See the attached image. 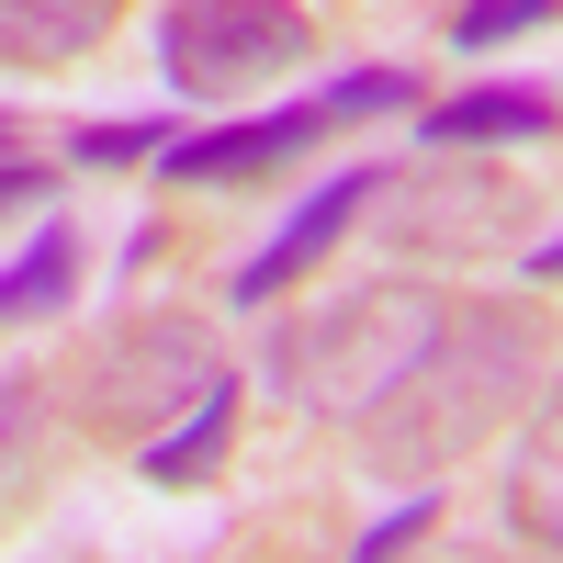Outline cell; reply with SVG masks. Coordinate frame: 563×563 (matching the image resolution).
<instances>
[{
    "mask_svg": "<svg viewBox=\"0 0 563 563\" xmlns=\"http://www.w3.org/2000/svg\"><path fill=\"white\" fill-rule=\"evenodd\" d=\"M563 0H462L451 12V45H507V34H530V23H552Z\"/></svg>",
    "mask_w": 563,
    "mask_h": 563,
    "instance_id": "30bf717a",
    "label": "cell"
},
{
    "mask_svg": "<svg viewBox=\"0 0 563 563\" xmlns=\"http://www.w3.org/2000/svg\"><path fill=\"white\" fill-rule=\"evenodd\" d=\"M34 192H57V180H45V169H34V158H0V214H23V203H34Z\"/></svg>",
    "mask_w": 563,
    "mask_h": 563,
    "instance_id": "5bb4252c",
    "label": "cell"
},
{
    "mask_svg": "<svg viewBox=\"0 0 563 563\" xmlns=\"http://www.w3.org/2000/svg\"><path fill=\"white\" fill-rule=\"evenodd\" d=\"M440 327H451L440 294H417V282H372V294L327 305L305 339H282L271 372H282V395H305V406H327V417H372L395 384H417V372H429Z\"/></svg>",
    "mask_w": 563,
    "mask_h": 563,
    "instance_id": "6da1fadb",
    "label": "cell"
},
{
    "mask_svg": "<svg viewBox=\"0 0 563 563\" xmlns=\"http://www.w3.org/2000/svg\"><path fill=\"white\" fill-rule=\"evenodd\" d=\"M158 57H169V90L238 102V90H260L305 57V12L294 0H180L158 23Z\"/></svg>",
    "mask_w": 563,
    "mask_h": 563,
    "instance_id": "7a4b0ae2",
    "label": "cell"
},
{
    "mask_svg": "<svg viewBox=\"0 0 563 563\" xmlns=\"http://www.w3.org/2000/svg\"><path fill=\"white\" fill-rule=\"evenodd\" d=\"M68 282H79V238H68V225H45V238H34L12 271H0V327H12V316H45V305H68Z\"/></svg>",
    "mask_w": 563,
    "mask_h": 563,
    "instance_id": "52a82bcc",
    "label": "cell"
},
{
    "mask_svg": "<svg viewBox=\"0 0 563 563\" xmlns=\"http://www.w3.org/2000/svg\"><path fill=\"white\" fill-rule=\"evenodd\" d=\"M158 147H169L158 124H79L68 158H79V169H135V158H158Z\"/></svg>",
    "mask_w": 563,
    "mask_h": 563,
    "instance_id": "8fae6325",
    "label": "cell"
},
{
    "mask_svg": "<svg viewBox=\"0 0 563 563\" xmlns=\"http://www.w3.org/2000/svg\"><path fill=\"white\" fill-rule=\"evenodd\" d=\"M530 271H541V282H563V238H552V249H530Z\"/></svg>",
    "mask_w": 563,
    "mask_h": 563,
    "instance_id": "2e32d148",
    "label": "cell"
},
{
    "mask_svg": "<svg viewBox=\"0 0 563 563\" xmlns=\"http://www.w3.org/2000/svg\"><path fill=\"white\" fill-rule=\"evenodd\" d=\"M563 124V102L552 90H462V102H440L429 113V147H519V135H552Z\"/></svg>",
    "mask_w": 563,
    "mask_h": 563,
    "instance_id": "8992f818",
    "label": "cell"
},
{
    "mask_svg": "<svg viewBox=\"0 0 563 563\" xmlns=\"http://www.w3.org/2000/svg\"><path fill=\"white\" fill-rule=\"evenodd\" d=\"M372 192H384V169H339V180H316V203H305V214H294V225H282V238H271V249L238 271V305H271L294 271H316L327 249H339V225H350Z\"/></svg>",
    "mask_w": 563,
    "mask_h": 563,
    "instance_id": "277c9868",
    "label": "cell"
},
{
    "mask_svg": "<svg viewBox=\"0 0 563 563\" xmlns=\"http://www.w3.org/2000/svg\"><path fill=\"white\" fill-rule=\"evenodd\" d=\"M507 507H519V530H530V541H563V406H552L541 451L519 462V485H507Z\"/></svg>",
    "mask_w": 563,
    "mask_h": 563,
    "instance_id": "9c48e42d",
    "label": "cell"
},
{
    "mask_svg": "<svg viewBox=\"0 0 563 563\" xmlns=\"http://www.w3.org/2000/svg\"><path fill=\"white\" fill-rule=\"evenodd\" d=\"M34 429V384H0V440ZM0 474H12V451H0Z\"/></svg>",
    "mask_w": 563,
    "mask_h": 563,
    "instance_id": "9a60e30c",
    "label": "cell"
},
{
    "mask_svg": "<svg viewBox=\"0 0 563 563\" xmlns=\"http://www.w3.org/2000/svg\"><path fill=\"white\" fill-rule=\"evenodd\" d=\"M0 158H23V147H12V124H0Z\"/></svg>",
    "mask_w": 563,
    "mask_h": 563,
    "instance_id": "e0dca14e",
    "label": "cell"
},
{
    "mask_svg": "<svg viewBox=\"0 0 563 563\" xmlns=\"http://www.w3.org/2000/svg\"><path fill=\"white\" fill-rule=\"evenodd\" d=\"M406 90H417L406 68H350L339 90H327V113H339V124H350V113H395V102H406Z\"/></svg>",
    "mask_w": 563,
    "mask_h": 563,
    "instance_id": "7c38bea8",
    "label": "cell"
},
{
    "mask_svg": "<svg viewBox=\"0 0 563 563\" xmlns=\"http://www.w3.org/2000/svg\"><path fill=\"white\" fill-rule=\"evenodd\" d=\"M225 417H238V384H214V395H192V417L147 451V485H192V474H214V451H225Z\"/></svg>",
    "mask_w": 563,
    "mask_h": 563,
    "instance_id": "ba28073f",
    "label": "cell"
},
{
    "mask_svg": "<svg viewBox=\"0 0 563 563\" xmlns=\"http://www.w3.org/2000/svg\"><path fill=\"white\" fill-rule=\"evenodd\" d=\"M406 541H429V496H406V507H395V519H372L350 563H406Z\"/></svg>",
    "mask_w": 563,
    "mask_h": 563,
    "instance_id": "4fadbf2b",
    "label": "cell"
},
{
    "mask_svg": "<svg viewBox=\"0 0 563 563\" xmlns=\"http://www.w3.org/2000/svg\"><path fill=\"white\" fill-rule=\"evenodd\" d=\"M327 124H339L327 102H282V113H249V124H203V135L169 147V180H260L282 158H305Z\"/></svg>",
    "mask_w": 563,
    "mask_h": 563,
    "instance_id": "3957f363",
    "label": "cell"
},
{
    "mask_svg": "<svg viewBox=\"0 0 563 563\" xmlns=\"http://www.w3.org/2000/svg\"><path fill=\"white\" fill-rule=\"evenodd\" d=\"M113 34V0H0V68H68Z\"/></svg>",
    "mask_w": 563,
    "mask_h": 563,
    "instance_id": "5b68a950",
    "label": "cell"
}]
</instances>
